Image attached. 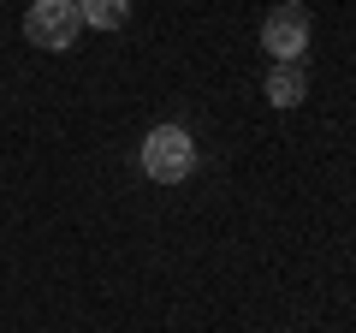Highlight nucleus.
<instances>
[{
    "instance_id": "f257e3e1",
    "label": "nucleus",
    "mask_w": 356,
    "mask_h": 333,
    "mask_svg": "<svg viewBox=\"0 0 356 333\" xmlns=\"http://www.w3.org/2000/svg\"><path fill=\"white\" fill-rule=\"evenodd\" d=\"M143 173H149L154 185H184L196 173V143L184 125H154L149 137H143Z\"/></svg>"
},
{
    "instance_id": "f03ea898",
    "label": "nucleus",
    "mask_w": 356,
    "mask_h": 333,
    "mask_svg": "<svg viewBox=\"0 0 356 333\" xmlns=\"http://www.w3.org/2000/svg\"><path fill=\"white\" fill-rule=\"evenodd\" d=\"M77 30H83V18H77V0H30V13H24V36L36 42V48L65 54V48L77 42Z\"/></svg>"
},
{
    "instance_id": "7ed1b4c3",
    "label": "nucleus",
    "mask_w": 356,
    "mask_h": 333,
    "mask_svg": "<svg viewBox=\"0 0 356 333\" xmlns=\"http://www.w3.org/2000/svg\"><path fill=\"white\" fill-rule=\"evenodd\" d=\"M261 48L273 54V60H285V65L303 60V48H309V6H303V0H285V6H273V13H267Z\"/></svg>"
},
{
    "instance_id": "20e7f679",
    "label": "nucleus",
    "mask_w": 356,
    "mask_h": 333,
    "mask_svg": "<svg viewBox=\"0 0 356 333\" xmlns=\"http://www.w3.org/2000/svg\"><path fill=\"white\" fill-rule=\"evenodd\" d=\"M267 102L273 107H297L309 95V77H303V65H285V60H273V72H267Z\"/></svg>"
},
{
    "instance_id": "39448f33",
    "label": "nucleus",
    "mask_w": 356,
    "mask_h": 333,
    "mask_svg": "<svg viewBox=\"0 0 356 333\" xmlns=\"http://www.w3.org/2000/svg\"><path fill=\"white\" fill-rule=\"evenodd\" d=\"M77 18L89 30H119L131 18V0H77Z\"/></svg>"
}]
</instances>
